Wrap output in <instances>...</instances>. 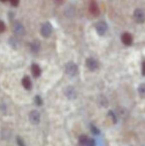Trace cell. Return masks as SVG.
<instances>
[{"instance_id":"21","label":"cell","mask_w":145,"mask_h":146,"mask_svg":"<svg viewBox=\"0 0 145 146\" xmlns=\"http://www.w3.org/2000/svg\"><path fill=\"white\" fill-rule=\"evenodd\" d=\"M142 75L145 76V61L142 63Z\"/></svg>"},{"instance_id":"4","label":"cell","mask_w":145,"mask_h":146,"mask_svg":"<svg viewBox=\"0 0 145 146\" xmlns=\"http://www.w3.org/2000/svg\"><path fill=\"white\" fill-rule=\"evenodd\" d=\"M133 18L135 20V22L137 23H144L145 21V14L142 9H136L133 13Z\"/></svg>"},{"instance_id":"17","label":"cell","mask_w":145,"mask_h":146,"mask_svg":"<svg viewBox=\"0 0 145 146\" xmlns=\"http://www.w3.org/2000/svg\"><path fill=\"white\" fill-rule=\"evenodd\" d=\"M17 40H16V39H14V38H11L10 39V44L12 45V46L14 47V48H16V47H17Z\"/></svg>"},{"instance_id":"16","label":"cell","mask_w":145,"mask_h":146,"mask_svg":"<svg viewBox=\"0 0 145 146\" xmlns=\"http://www.w3.org/2000/svg\"><path fill=\"white\" fill-rule=\"evenodd\" d=\"M17 144L19 145V146H26L25 142H24V140L21 138V137H19V136L17 137Z\"/></svg>"},{"instance_id":"18","label":"cell","mask_w":145,"mask_h":146,"mask_svg":"<svg viewBox=\"0 0 145 146\" xmlns=\"http://www.w3.org/2000/svg\"><path fill=\"white\" fill-rule=\"evenodd\" d=\"M4 31H5V24H4L3 21L0 20V33L4 32Z\"/></svg>"},{"instance_id":"11","label":"cell","mask_w":145,"mask_h":146,"mask_svg":"<svg viewBox=\"0 0 145 146\" xmlns=\"http://www.w3.org/2000/svg\"><path fill=\"white\" fill-rule=\"evenodd\" d=\"M22 85L23 87L26 88V90H31L32 88V83H31V80H30L29 77H24L23 80H22Z\"/></svg>"},{"instance_id":"22","label":"cell","mask_w":145,"mask_h":146,"mask_svg":"<svg viewBox=\"0 0 145 146\" xmlns=\"http://www.w3.org/2000/svg\"><path fill=\"white\" fill-rule=\"evenodd\" d=\"M91 128H93V133H95V134H99V130H97V128H95V127H91Z\"/></svg>"},{"instance_id":"7","label":"cell","mask_w":145,"mask_h":146,"mask_svg":"<svg viewBox=\"0 0 145 146\" xmlns=\"http://www.w3.org/2000/svg\"><path fill=\"white\" fill-rule=\"evenodd\" d=\"M85 65H87V69L91 70V71H95V70H97V67H99V63H97V61L93 58L87 59V61H85Z\"/></svg>"},{"instance_id":"3","label":"cell","mask_w":145,"mask_h":146,"mask_svg":"<svg viewBox=\"0 0 145 146\" xmlns=\"http://www.w3.org/2000/svg\"><path fill=\"white\" fill-rule=\"evenodd\" d=\"M95 30L99 36H103L107 30V24L105 21H99L95 24Z\"/></svg>"},{"instance_id":"13","label":"cell","mask_w":145,"mask_h":146,"mask_svg":"<svg viewBox=\"0 0 145 146\" xmlns=\"http://www.w3.org/2000/svg\"><path fill=\"white\" fill-rule=\"evenodd\" d=\"M65 94H66L69 98H71V100H72V98H75V90H73V88L69 87V88H67L66 90H65Z\"/></svg>"},{"instance_id":"6","label":"cell","mask_w":145,"mask_h":146,"mask_svg":"<svg viewBox=\"0 0 145 146\" xmlns=\"http://www.w3.org/2000/svg\"><path fill=\"white\" fill-rule=\"evenodd\" d=\"M79 144L81 146H95V143L93 138H89L85 135H83L79 137Z\"/></svg>"},{"instance_id":"24","label":"cell","mask_w":145,"mask_h":146,"mask_svg":"<svg viewBox=\"0 0 145 146\" xmlns=\"http://www.w3.org/2000/svg\"><path fill=\"white\" fill-rule=\"evenodd\" d=\"M0 1H1V2H6L7 0H0Z\"/></svg>"},{"instance_id":"23","label":"cell","mask_w":145,"mask_h":146,"mask_svg":"<svg viewBox=\"0 0 145 146\" xmlns=\"http://www.w3.org/2000/svg\"><path fill=\"white\" fill-rule=\"evenodd\" d=\"M55 2H56V3H58V4H61L63 2V0H54Z\"/></svg>"},{"instance_id":"8","label":"cell","mask_w":145,"mask_h":146,"mask_svg":"<svg viewBox=\"0 0 145 146\" xmlns=\"http://www.w3.org/2000/svg\"><path fill=\"white\" fill-rule=\"evenodd\" d=\"M29 119L33 124H38L40 122V113L37 110H32L29 113Z\"/></svg>"},{"instance_id":"14","label":"cell","mask_w":145,"mask_h":146,"mask_svg":"<svg viewBox=\"0 0 145 146\" xmlns=\"http://www.w3.org/2000/svg\"><path fill=\"white\" fill-rule=\"evenodd\" d=\"M89 12L91 14H93V15H97L99 14V7H97V5L95 2L91 3V5H89Z\"/></svg>"},{"instance_id":"1","label":"cell","mask_w":145,"mask_h":146,"mask_svg":"<svg viewBox=\"0 0 145 146\" xmlns=\"http://www.w3.org/2000/svg\"><path fill=\"white\" fill-rule=\"evenodd\" d=\"M52 32H53V28L49 22L44 23L42 25V27H41V35L43 37H45V38H49L52 35Z\"/></svg>"},{"instance_id":"12","label":"cell","mask_w":145,"mask_h":146,"mask_svg":"<svg viewBox=\"0 0 145 146\" xmlns=\"http://www.w3.org/2000/svg\"><path fill=\"white\" fill-rule=\"evenodd\" d=\"M31 70H32V74H33L34 77H35V78L40 77V75H41V68L39 67L37 64H33V65H32Z\"/></svg>"},{"instance_id":"2","label":"cell","mask_w":145,"mask_h":146,"mask_svg":"<svg viewBox=\"0 0 145 146\" xmlns=\"http://www.w3.org/2000/svg\"><path fill=\"white\" fill-rule=\"evenodd\" d=\"M77 72H79V68H77V66L75 65V63H73V62H70V63H68L66 65V73L68 74L69 76H75L77 74Z\"/></svg>"},{"instance_id":"10","label":"cell","mask_w":145,"mask_h":146,"mask_svg":"<svg viewBox=\"0 0 145 146\" xmlns=\"http://www.w3.org/2000/svg\"><path fill=\"white\" fill-rule=\"evenodd\" d=\"M30 48H31V51L33 53L39 52V50H40V48H41L40 42H39L38 40H34L33 42L31 43V45H30Z\"/></svg>"},{"instance_id":"19","label":"cell","mask_w":145,"mask_h":146,"mask_svg":"<svg viewBox=\"0 0 145 146\" xmlns=\"http://www.w3.org/2000/svg\"><path fill=\"white\" fill-rule=\"evenodd\" d=\"M35 102L38 104V106H41V104H42V100H41V98L39 96H37L35 98Z\"/></svg>"},{"instance_id":"15","label":"cell","mask_w":145,"mask_h":146,"mask_svg":"<svg viewBox=\"0 0 145 146\" xmlns=\"http://www.w3.org/2000/svg\"><path fill=\"white\" fill-rule=\"evenodd\" d=\"M138 92H139L141 96H145V84H142V85L140 86L139 88H138Z\"/></svg>"},{"instance_id":"20","label":"cell","mask_w":145,"mask_h":146,"mask_svg":"<svg viewBox=\"0 0 145 146\" xmlns=\"http://www.w3.org/2000/svg\"><path fill=\"white\" fill-rule=\"evenodd\" d=\"M10 3H11L12 6H18V4H19V0H9Z\"/></svg>"},{"instance_id":"9","label":"cell","mask_w":145,"mask_h":146,"mask_svg":"<svg viewBox=\"0 0 145 146\" xmlns=\"http://www.w3.org/2000/svg\"><path fill=\"white\" fill-rule=\"evenodd\" d=\"M121 41L124 45L126 46H130L132 44V36L129 34V33L125 32L121 35Z\"/></svg>"},{"instance_id":"5","label":"cell","mask_w":145,"mask_h":146,"mask_svg":"<svg viewBox=\"0 0 145 146\" xmlns=\"http://www.w3.org/2000/svg\"><path fill=\"white\" fill-rule=\"evenodd\" d=\"M13 30H14V33H15L16 35H18V36H23V35H25V28L23 27L21 22H19V21L14 22Z\"/></svg>"}]
</instances>
